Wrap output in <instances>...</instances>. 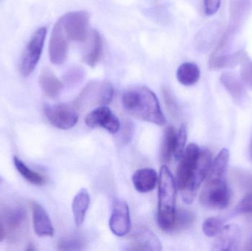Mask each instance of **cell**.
Segmentation results:
<instances>
[{
  "label": "cell",
  "instance_id": "1",
  "mask_svg": "<svg viewBox=\"0 0 252 251\" xmlns=\"http://www.w3.org/2000/svg\"><path fill=\"white\" fill-rule=\"evenodd\" d=\"M122 103L127 113L136 119L163 126L164 113L156 94L145 86L135 87L124 92Z\"/></svg>",
  "mask_w": 252,
  "mask_h": 251
},
{
  "label": "cell",
  "instance_id": "2",
  "mask_svg": "<svg viewBox=\"0 0 252 251\" xmlns=\"http://www.w3.org/2000/svg\"><path fill=\"white\" fill-rule=\"evenodd\" d=\"M176 184L170 169L161 167L158 182V223L166 232H170L176 215Z\"/></svg>",
  "mask_w": 252,
  "mask_h": 251
},
{
  "label": "cell",
  "instance_id": "3",
  "mask_svg": "<svg viewBox=\"0 0 252 251\" xmlns=\"http://www.w3.org/2000/svg\"><path fill=\"white\" fill-rule=\"evenodd\" d=\"M230 192L225 178H207L200 195L203 206L212 209H224L229 205Z\"/></svg>",
  "mask_w": 252,
  "mask_h": 251
},
{
  "label": "cell",
  "instance_id": "4",
  "mask_svg": "<svg viewBox=\"0 0 252 251\" xmlns=\"http://www.w3.org/2000/svg\"><path fill=\"white\" fill-rule=\"evenodd\" d=\"M46 35L47 28L41 27L31 37L21 58L19 70L22 76H30L35 70L42 53Z\"/></svg>",
  "mask_w": 252,
  "mask_h": 251
},
{
  "label": "cell",
  "instance_id": "5",
  "mask_svg": "<svg viewBox=\"0 0 252 251\" xmlns=\"http://www.w3.org/2000/svg\"><path fill=\"white\" fill-rule=\"evenodd\" d=\"M68 40L83 42L88 38L90 14L85 10L69 12L59 19Z\"/></svg>",
  "mask_w": 252,
  "mask_h": 251
},
{
  "label": "cell",
  "instance_id": "6",
  "mask_svg": "<svg viewBox=\"0 0 252 251\" xmlns=\"http://www.w3.org/2000/svg\"><path fill=\"white\" fill-rule=\"evenodd\" d=\"M212 165V155L210 150H201L198 163L187 185L182 191V199L185 203L189 204L193 201L197 190L208 175Z\"/></svg>",
  "mask_w": 252,
  "mask_h": 251
},
{
  "label": "cell",
  "instance_id": "7",
  "mask_svg": "<svg viewBox=\"0 0 252 251\" xmlns=\"http://www.w3.org/2000/svg\"><path fill=\"white\" fill-rule=\"evenodd\" d=\"M44 113L49 122L58 129H70L78 120V113L73 104L47 105L44 107Z\"/></svg>",
  "mask_w": 252,
  "mask_h": 251
},
{
  "label": "cell",
  "instance_id": "8",
  "mask_svg": "<svg viewBox=\"0 0 252 251\" xmlns=\"http://www.w3.org/2000/svg\"><path fill=\"white\" fill-rule=\"evenodd\" d=\"M250 5L248 0H234L231 1L230 7V22L229 28L226 31V35L220 41L219 47L216 49L215 53H220L229 43L232 35L236 33L238 29H240L242 24L244 23L246 18L250 13Z\"/></svg>",
  "mask_w": 252,
  "mask_h": 251
},
{
  "label": "cell",
  "instance_id": "9",
  "mask_svg": "<svg viewBox=\"0 0 252 251\" xmlns=\"http://www.w3.org/2000/svg\"><path fill=\"white\" fill-rule=\"evenodd\" d=\"M201 150L197 144H190L180 158L177 172H176V185L182 190L192 176V172L198 163Z\"/></svg>",
  "mask_w": 252,
  "mask_h": 251
},
{
  "label": "cell",
  "instance_id": "10",
  "mask_svg": "<svg viewBox=\"0 0 252 251\" xmlns=\"http://www.w3.org/2000/svg\"><path fill=\"white\" fill-rule=\"evenodd\" d=\"M85 122L90 128H102L115 134L121 128V122L109 107L102 106L87 114Z\"/></svg>",
  "mask_w": 252,
  "mask_h": 251
},
{
  "label": "cell",
  "instance_id": "11",
  "mask_svg": "<svg viewBox=\"0 0 252 251\" xmlns=\"http://www.w3.org/2000/svg\"><path fill=\"white\" fill-rule=\"evenodd\" d=\"M67 39L59 20L53 27L49 43V56L53 64L62 65L66 61L69 48Z\"/></svg>",
  "mask_w": 252,
  "mask_h": 251
},
{
  "label": "cell",
  "instance_id": "12",
  "mask_svg": "<svg viewBox=\"0 0 252 251\" xmlns=\"http://www.w3.org/2000/svg\"><path fill=\"white\" fill-rule=\"evenodd\" d=\"M111 231L118 237H124L130 231V212L128 206L124 200H114L112 215L109 220Z\"/></svg>",
  "mask_w": 252,
  "mask_h": 251
},
{
  "label": "cell",
  "instance_id": "13",
  "mask_svg": "<svg viewBox=\"0 0 252 251\" xmlns=\"http://www.w3.org/2000/svg\"><path fill=\"white\" fill-rule=\"evenodd\" d=\"M34 231L39 237H53L54 228L45 209L36 202L32 203Z\"/></svg>",
  "mask_w": 252,
  "mask_h": 251
},
{
  "label": "cell",
  "instance_id": "14",
  "mask_svg": "<svg viewBox=\"0 0 252 251\" xmlns=\"http://www.w3.org/2000/svg\"><path fill=\"white\" fill-rule=\"evenodd\" d=\"M241 239V232L236 225L223 226L218 235L214 245V250L234 251L238 249Z\"/></svg>",
  "mask_w": 252,
  "mask_h": 251
},
{
  "label": "cell",
  "instance_id": "15",
  "mask_svg": "<svg viewBox=\"0 0 252 251\" xmlns=\"http://www.w3.org/2000/svg\"><path fill=\"white\" fill-rule=\"evenodd\" d=\"M133 237L135 243L130 250L159 251L162 249L158 237L146 227L138 228Z\"/></svg>",
  "mask_w": 252,
  "mask_h": 251
},
{
  "label": "cell",
  "instance_id": "16",
  "mask_svg": "<svg viewBox=\"0 0 252 251\" xmlns=\"http://www.w3.org/2000/svg\"><path fill=\"white\" fill-rule=\"evenodd\" d=\"M90 37V41L85 53L83 54L82 60L89 66L94 67L103 56V40L100 32L96 29L92 30Z\"/></svg>",
  "mask_w": 252,
  "mask_h": 251
},
{
  "label": "cell",
  "instance_id": "17",
  "mask_svg": "<svg viewBox=\"0 0 252 251\" xmlns=\"http://www.w3.org/2000/svg\"><path fill=\"white\" fill-rule=\"evenodd\" d=\"M158 181L157 172L150 168L138 169L133 174L132 182L136 191L147 193L152 191L156 187Z\"/></svg>",
  "mask_w": 252,
  "mask_h": 251
},
{
  "label": "cell",
  "instance_id": "18",
  "mask_svg": "<svg viewBox=\"0 0 252 251\" xmlns=\"http://www.w3.org/2000/svg\"><path fill=\"white\" fill-rule=\"evenodd\" d=\"M220 81L236 103L241 104L245 101L247 91L242 81L236 75L232 72H223L220 77Z\"/></svg>",
  "mask_w": 252,
  "mask_h": 251
},
{
  "label": "cell",
  "instance_id": "19",
  "mask_svg": "<svg viewBox=\"0 0 252 251\" xmlns=\"http://www.w3.org/2000/svg\"><path fill=\"white\" fill-rule=\"evenodd\" d=\"M1 218L4 228L9 231L16 232L21 230L26 222V211L20 207L9 208L4 211Z\"/></svg>",
  "mask_w": 252,
  "mask_h": 251
},
{
  "label": "cell",
  "instance_id": "20",
  "mask_svg": "<svg viewBox=\"0 0 252 251\" xmlns=\"http://www.w3.org/2000/svg\"><path fill=\"white\" fill-rule=\"evenodd\" d=\"M40 88L47 97L56 98L63 89V83L50 71L44 70L39 77Z\"/></svg>",
  "mask_w": 252,
  "mask_h": 251
},
{
  "label": "cell",
  "instance_id": "21",
  "mask_svg": "<svg viewBox=\"0 0 252 251\" xmlns=\"http://www.w3.org/2000/svg\"><path fill=\"white\" fill-rule=\"evenodd\" d=\"M90 203V196L88 191L86 189H81L72 201V213L77 226H81L84 223Z\"/></svg>",
  "mask_w": 252,
  "mask_h": 251
},
{
  "label": "cell",
  "instance_id": "22",
  "mask_svg": "<svg viewBox=\"0 0 252 251\" xmlns=\"http://www.w3.org/2000/svg\"><path fill=\"white\" fill-rule=\"evenodd\" d=\"M201 76L198 65L191 62H186L181 64L176 72L178 81L185 86L195 85Z\"/></svg>",
  "mask_w": 252,
  "mask_h": 251
},
{
  "label": "cell",
  "instance_id": "23",
  "mask_svg": "<svg viewBox=\"0 0 252 251\" xmlns=\"http://www.w3.org/2000/svg\"><path fill=\"white\" fill-rule=\"evenodd\" d=\"M176 143H177V134L175 132L174 128L169 125L164 130L162 143L161 147V158L162 162H170L172 158L174 157L176 153Z\"/></svg>",
  "mask_w": 252,
  "mask_h": 251
},
{
  "label": "cell",
  "instance_id": "24",
  "mask_svg": "<svg viewBox=\"0 0 252 251\" xmlns=\"http://www.w3.org/2000/svg\"><path fill=\"white\" fill-rule=\"evenodd\" d=\"M243 54L242 51H238L231 54L212 55L210 59V68L218 69L234 67L240 63Z\"/></svg>",
  "mask_w": 252,
  "mask_h": 251
},
{
  "label": "cell",
  "instance_id": "25",
  "mask_svg": "<svg viewBox=\"0 0 252 251\" xmlns=\"http://www.w3.org/2000/svg\"><path fill=\"white\" fill-rule=\"evenodd\" d=\"M229 159V150L226 148L222 149L211 165L207 178H225Z\"/></svg>",
  "mask_w": 252,
  "mask_h": 251
},
{
  "label": "cell",
  "instance_id": "26",
  "mask_svg": "<svg viewBox=\"0 0 252 251\" xmlns=\"http://www.w3.org/2000/svg\"><path fill=\"white\" fill-rule=\"evenodd\" d=\"M13 164L19 174L31 184L41 186L45 183V178L42 175L28 167L25 162H22L19 158L16 156L13 158Z\"/></svg>",
  "mask_w": 252,
  "mask_h": 251
},
{
  "label": "cell",
  "instance_id": "27",
  "mask_svg": "<svg viewBox=\"0 0 252 251\" xmlns=\"http://www.w3.org/2000/svg\"><path fill=\"white\" fill-rule=\"evenodd\" d=\"M195 221V215L187 210V209H179L176 211L174 223L170 232H179L189 228Z\"/></svg>",
  "mask_w": 252,
  "mask_h": 251
},
{
  "label": "cell",
  "instance_id": "28",
  "mask_svg": "<svg viewBox=\"0 0 252 251\" xmlns=\"http://www.w3.org/2000/svg\"><path fill=\"white\" fill-rule=\"evenodd\" d=\"M86 240L79 235H68L62 237L58 243L60 251H81L85 248Z\"/></svg>",
  "mask_w": 252,
  "mask_h": 251
},
{
  "label": "cell",
  "instance_id": "29",
  "mask_svg": "<svg viewBox=\"0 0 252 251\" xmlns=\"http://www.w3.org/2000/svg\"><path fill=\"white\" fill-rule=\"evenodd\" d=\"M241 79L246 86L252 89V60L244 53L241 61Z\"/></svg>",
  "mask_w": 252,
  "mask_h": 251
},
{
  "label": "cell",
  "instance_id": "30",
  "mask_svg": "<svg viewBox=\"0 0 252 251\" xmlns=\"http://www.w3.org/2000/svg\"><path fill=\"white\" fill-rule=\"evenodd\" d=\"M223 228V223L219 218H210L204 221L202 230L204 234L209 237H217Z\"/></svg>",
  "mask_w": 252,
  "mask_h": 251
},
{
  "label": "cell",
  "instance_id": "31",
  "mask_svg": "<svg viewBox=\"0 0 252 251\" xmlns=\"http://www.w3.org/2000/svg\"><path fill=\"white\" fill-rule=\"evenodd\" d=\"M114 90L113 85L109 82H102L100 84V91H99V105L106 106L109 104L113 100Z\"/></svg>",
  "mask_w": 252,
  "mask_h": 251
},
{
  "label": "cell",
  "instance_id": "32",
  "mask_svg": "<svg viewBox=\"0 0 252 251\" xmlns=\"http://www.w3.org/2000/svg\"><path fill=\"white\" fill-rule=\"evenodd\" d=\"M84 75V70L81 67L74 66L69 69L65 74L63 76V81L66 85L72 86L82 80Z\"/></svg>",
  "mask_w": 252,
  "mask_h": 251
},
{
  "label": "cell",
  "instance_id": "33",
  "mask_svg": "<svg viewBox=\"0 0 252 251\" xmlns=\"http://www.w3.org/2000/svg\"><path fill=\"white\" fill-rule=\"evenodd\" d=\"M187 137H188V134H187L186 126L185 125H182L177 134V143H176V153H175L174 156L176 159H180L185 151Z\"/></svg>",
  "mask_w": 252,
  "mask_h": 251
},
{
  "label": "cell",
  "instance_id": "34",
  "mask_svg": "<svg viewBox=\"0 0 252 251\" xmlns=\"http://www.w3.org/2000/svg\"><path fill=\"white\" fill-rule=\"evenodd\" d=\"M235 214L252 213V193L247 195L235 209Z\"/></svg>",
  "mask_w": 252,
  "mask_h": 251
},
{
  "label": "cell",
  "instance_id": "35",
  "mask_svg": "<svg viewBox=\"0 0 252 251\" xmlns=\"http://www.w3.org/2000/svg\"><path fill=\"white\" fill-rule=\"evenodd\" d=\"M204 11L207 16H213L220 8L221 0H204Z\"/></svg>",
  "mask_w": 252,
  "mask_h": 251
},
{
  "label": "cell",
  "instance_id": "36",
  "mask_svg": "<svg viewBox=\"0 0 252 251\" xmlns=\"http://www.w3.org/2000/svg\"><path fill=\"white\" fill-rule=\"evenodd\" d=\"M162 92L167 107L170 109V112H173V113H176L177 112V106H176L174 99L173 98L171 93L170 92L168 88H163Z\"/></svg>",
  "mask_w": 252,
  "mask_h": 251
},
{
  "label": "cell",
  "instance_id": "37",
  "mask_svg": "<svg viewBox=\"0 0 252 251\" xmlns=\"http://www.w3.org/2000/svg\"><path fill=\"white\" fill-rule=\"evenodd\" d=\"M133 127L130 122H126L125 127L123 131V139L125 143L128 142L131 139L132 136H133Z\"/></svg>",
  "mask_w": 252,
  "mask_h": 251
},
{
  "label": "cell",
  "instance_id": "38",
  "mask_svg": "<svg viewBox=\"0 0 252 251\" xmlns=\"http://www.w3.org/2000/svg\"><path fill=\"white\" fill-rule=\"evenodd\" d=\"M6 237V229L4 228V225H3L2 223L0 221V243L1 241H3L4 238Z\"/></svg>",
  "mask_w": 252,
  "mask_h": 251
},
{
  "label": "cell",
  "instance_id": "39",
  "mask_svg": "<svg viewBox=\"0 0 252 251\" xmlns=\"http://www.w3.org/2000/svg\"><path fill=\"white\" fill-rule=\"evenodd\" d=\"M250 153H251V156L252 158V143H251V147H250Z\"/></svg>",
  "mask_w": 252,
  "mask_h": 251
},
{
  "label": "cell",
  "instance_id": "40",
  "mask_svg": "<svg viewBox=\"0 0 252 251\" xmlns=\"http://www.w3.org/2000/svg\"><path fill=\"white\" fill-rule=\"evenodd\" d=\"M2 178H1V177H0V184H1V183H2Z\"/></svg>",
  "mask_w": 252,
  "mask_h": 251
}]
</instances>
